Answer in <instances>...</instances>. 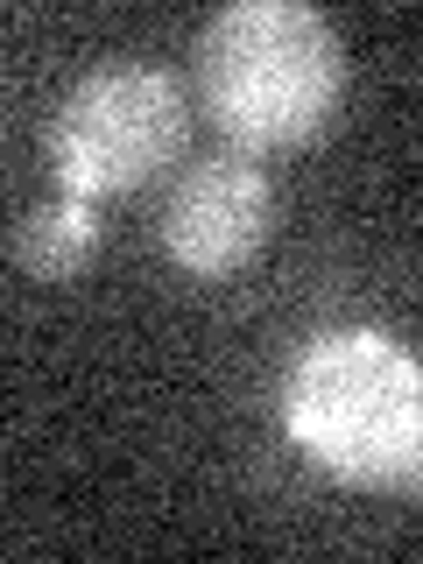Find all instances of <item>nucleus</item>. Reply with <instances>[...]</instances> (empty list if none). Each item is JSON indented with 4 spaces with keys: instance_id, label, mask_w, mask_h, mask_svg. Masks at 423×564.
Returning <instances> with one entry per match:
<instances>
[{
    "instance_id": "nucleus-5",
    "label": "nucleus",
    "mask_w": 423,
    "mask_h": 564,
    "mask_svg": "<svg viewBox=\"0 0 423 564\" xmlns=\"http://www.w3.org/2000/svg\"><path fill=\"white\" fill-rule=\"evenodd\" d=\"M93 254H99V219H93L85 198L35 205V212L14 219V234H8V261L22 275H35V282H64V275L93 269Z\"/></svg>"
},
{
    "instance_id": "nucleus-2",
    "label": "nucleus",
    "mask_w": 423,
    "mask_h": 564,
    "mask_svg": "<svg viewBox=\"0 0 423 564\" xmlns=\"http://www.w3.org/2000/svg\"><path fill=\"white\" fill-rule=\"evenodd\" d=\"M290 437L352 487L423 494V367L381 332H325L282 381Z\"/></svg>"
},
{
    "instance_id": "nucleus-1",
    "label": "nucleus",
    "mask_w": 423,
    "mask_h": 564,
    "mask_svg": "<svg viewBox=\"0 0 423 564\" xmlns=\"http://www.w3.org/2000/svg\"><path fill=\"white\" fill-rule=\"evenodd\" d=\"M198 106L247 155L304 149L346 99V50L304 0H234L191 43Z\"/></svg>"
},
{
    "instance_id": "nucleus-3",
    "label": "nucleus",
    "mask_w": 423,
    "mask_h": 564,
    "mask_svg": "<svg viewBox=\"0 0 423 564\" xmlns=\"http://www.w3.org/2000/svg\"><path fill=\"white\" fill-rule=\"evenodd\" d=\"M191 134V99L170 70L155 64H99L57 99L43 128L50 170H57L64 198H120L141 191L155 170L176 163Z\"/></svg>"
},
{
    "instance_id": "nucleus-4",
    "label": "nucleus",
    "mask_w": 423,
    "mask_h": 564,
    "mask_svg": "<svg viewBox=\"0 0 423 564\" xmlns=\"http://www.w3.org/2000/svg\"><path fill=\"white\" fill-rule=\"evenodd\" d=\"M269 219H275V198H269V176L254 170V155H205L163 198V254L198 282L234 275L269 240Z\"/></svg>"
}]
</instances>
